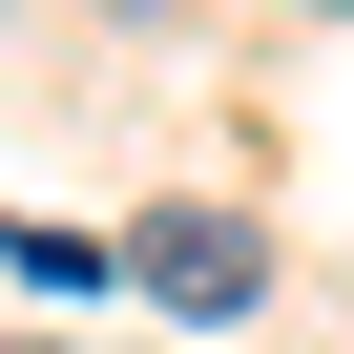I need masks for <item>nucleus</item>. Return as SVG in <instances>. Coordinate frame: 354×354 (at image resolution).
Wrapping results in <instances>:
<instances>
[{"mask_svg": "<svg viewBox=\"0 0 354 354\" xmlns=\"http://www.w3.org/2000/svg\"><path fill=\"white\" fill-rule=\"evenodd\" d=\"M0 354H42V333H0Z\"/></svg>", "mask_w": 354, "mask_h": 354, "instance_id": "f03ea898", "label": "nucleus"}, {"mask_svg": "<svg viewBox=\"0 0 354 354\" xmlns=\"http://www.w3.org/2000/svg\"><path fill=\"white\" fill-rule=\"evenodd\" d=\"M333 21H354V0H333Z\"/></svg>", "mask_w": 354, "mask_h": 354, "instance_id": "7ed1b4c3", "label": "nucleus"}, {"mask_svg": "<svg viewBox=\"0 0 354 354\" xmlns=\"http://www.w3.org/2000/svg\"><path fill=\"white\" fill-rule=\"evenodd\" d=\"M125 292H167L188 333H230V313L271 292V230H250V209H146V230H125Z\"/></svg>", "mask_w": 354, "mask_h": 354, "instance_id": "f257e3e1", "label": "nucleus"}]
</instances>
